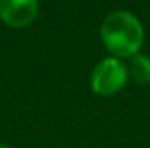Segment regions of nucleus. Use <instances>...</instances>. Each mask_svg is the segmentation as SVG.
Listing matches in <instances>:
<instances>
[{"label":"nucleus","mask_w":150,"mask_h":148,"mask_svg":"<svg viewBox=\"0 0 150 148\" xmlns=\"http://www.w3.org/2000/svg\"><path fill=\"white\" fill-rule=\"evenodd\" d=\"M101 38L113 58H133L142 46L144 27L133 13L117 10L104 18L101 24Z\"/></svg>","instance_id":"nucleus-1"},{"label":"nucleus","mask_w":150,"mask_h":148,"mask_svg":"<svg viewBox=\"0 0 150 148\" xmlns=\"http://www.w3.org/2000/svg\"><path fill=\"white\" fill-rule=\"evenodd\" d=\"M128 67L118 58H105L98 62L91 72V89L98 96L110 97L120 93L128 81Z\"/></svg>","instance_id":"nucleus-2"},{"label":"nucleus","mask_w":150,"mask_h":148,"mask_svg":"<svg viewBox=\"0 0 150 148\" xmlns=\"http://www.w3.org/2000/svg\"><path fill=\"white\" fill-rule=\"evenodd\" d=\"M38 15V0H0V19L10 27H26Z\"/></svg>","instance_id":"nucleus-3"},{"label":"nucleus","mask_w":150,"mask_h":148,"mask_svg":"<svg viewBox=\"0 0 150 148\" xmlns=\"http://www.w3.org/2000/svg\"><path fill=\"white\" fill-rule=\"evenodd\" d=\"M128 65V75L133 76V80L139 84H149L150 83V58L147 54H134L129 58Z\"/></svg>","instance_id":"nucleus-4"},{"label":"nucleus","mask_w":150,"mask_h":148,"mask_svg":"<svg viewBox=\"0 0 150 148\" xmlns=\"http://www.w3.org/2000/svg\"><path fill=\"white\" fill-rule=\"evenodd\" d=\"M0 148H10L8 145H5V143H0Z\"/></svg>","instance_id":"nucleus-5"}]
</instances>
